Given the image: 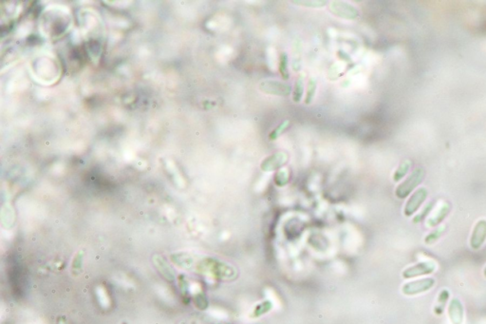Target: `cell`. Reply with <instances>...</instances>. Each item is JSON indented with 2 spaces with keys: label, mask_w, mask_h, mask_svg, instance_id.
Masks as SVG:
<instances>
[{
  "label": "cell",
  "mask_w": 486,
  "mask_h": 324,
  "mask_svg": "<svg viewBox=\"0 0 486 324\" xmlns=\"http://www.w3.org/2000/svg\"><path fill=\"white\" fill-rule=\"evenodd\" d=\"M330 10L332 12V14L348 19H353L358 15V11L355 8L340 1L331 2Z\"/></svg>",
  "instance_id": "ba28073f"
},
{
  "label": "cell",
  "mask_w": 486,
  "mask_h": 324,
  "mask_svg": "<svg viewBox=\"0 0 486 324\" xmlns=\"http://www.w3.org/2000/svg\"><path fill=\"white\" fill-rule=\"evenodd\" d=\"M272 308H273L272 303L269 302V301H266V302L261 303L260 305L256 306V308L254 311V317H261V315L266 314Z\"/></svg>",
  "instance_id": "e0dca14e"
},
{
  "label": "cell",
  "mask_w": 486,
  "mask_h": 324,
  "mask_svg": "<svg viewBox=\"0 0 486 324\" xmlns=\"http://www.w3.org/2000/svg\"><path fill=\"white\" fill-rule=\"evenodd\" d=\"M450 209V204L448 203H444L441 206H439V208L436 209L434 214L427 220V222H426L427 226L435 227V226H439L444 221V219L446 218V216L449 214Z\"/></svg>",
  "instance_id": "30bf717a"
},
{
  "label": "cell",
  "mask_w": 486,
  "mask_h": 324,
  "mask_svg": "<svg viewBox=\"0 0 486 324\" xmlns=\"http://www.w3.org/2000/svg\"><path fill=\"white\" fill-rule=\"evenodd\" d=\"M316 91H317V80L315 78H310V80L308 82V87H307L305 104L310 105L312 99H313L315 94H316Z\"/></svg>",
  "instance_id": "9a60e30c"
},
{
  "label": "cell",
  "mask_w": 486,
  "mask_h": 324,
  "mask_svg": "<svg viewBox=\"0 0 486 324\" xmlns=\"http://www.w3.org/2000/svg\"><path fill=\"white\" fill-rule=\"evenodd\" d=\"M483 274H484V277L486 278V266L485 268H484V270H483Z\"/></svg>",
  "instance_id": "7402d4cb"
},
{
  "label": "cell",
  "mask_w": 486,
  "mask_h": 324,
  "mask_svg": "<svg viewBox=\"0 0 486 324\" xmlns=\"http://www.w3.org/2000/svg\"><path fill=\"white\" fill-rule=\"evenodd\" d=\"M260 88L262 92H266L269 94H274V95L287 96L292 92L291 86L274 81V80H265L261 82Z\"/></svg>",
  "instance_id": "5b68a950"
},
{
  "label": "cell",
  "mask_w": 486,
  "mask_h": 324,
  "mask_svg": "<svg viewBox=\"0 0 486 324\" xmlns=\"http://www.w3.org/2000/svg\"><path fill=\"white\" fill-rule=\"evenodd\" d=\"M445 228H446V226H442L436 228L435 230H433L432 232L430 233V234L425 237L424 242H425L427 246H431V245H433L434 242H436V241L443 236V234H444V231H445Z\"/></svg>",
  "instance_id": "4fadbf2b"
},
{
  "label": "cell",
  "mask_w": 486,
  "mask_h": 324,
  "mask_svg": "<svg viewBox=\"0 0 486 324\" xmlns=\"http://www.w3.org/2000/svg\"><path fill=\"white\" fill-rule=\"evenodd\" d=\"M424 176H425V172L422 168L416 169L403 183L397 186L395 191L396 196L399 199H405L408 197L409 194L423 182Z\"/></svg>",
  "instance_id": "6da1fadb"
},
{
  "label": "cell",
  "mask_w": 486,
  "mask_h": 324,
  "mask_svg": "<svg viewBox=\"0 0 486 324\" xmlns=\"http://www.w3.org/2000/svg\"><path fill=\"white\" fill-rule=\"evenodd\" d=\"M304 77H305V74H303V73L300 74L296 81V84H295L294 93H293V99H294V101L296 102V103L300 102V100H301L302 96H303Z\"/></svg>",
  "instance_id": "7c38bea8"
},
{
  "label": "cell",
  "mask_w": 486,
  "mask_h": 324,
  "mask_svg": "<svg viewBox=\"0 0 486 324\" xmlns=\"http://www.w3.org/2000/svg\"><path fill=\"white\" fill-rule=\"evenodd\" d=\"M435 280L433 278H424L416 280L413 282H407L403 287L402 292L406 296H416L424 292L430 291L435 285Z\"/></svg>",
  "instance_id": "7a4b0ae2"
},
{
  "label": "cell",
  "mask_w": 486,
  "mask_h": 324,
  "mask_svg": "<svg viewBox=\"0 0 486 324\" xmlns=\"http://www.w3.org/2000/svg\"><path fill=\"white\" fill-rule=\"evenodd\" d=\"M288 177H289V175H288L287 169H282L280 171H278L275 175V183L279 186L286 184L288 182Z\"/></svg>",
  "instance_id": "d6986e66"
},
{
  "label": "cell",
  "mask_w": 486,
  "mask_h": 324,
  "mask_svg": "<svg viewBox=\"0 0 486 324\" xmlns=\"http://www.w3.org/2000/svg\"><path fill=\"white\" fill-rule=\"evenodd\" d=\"M287 160L288 156L285 152H277L273 155L269 156L262 162L261 169L264 171H273L279 169Z\"/></svg>",
  "instance_id": "9c48e42d"
},
{
  "label": "cell",
  "mask_w": 486,
  "mask_h": 324,
  "mask_svg": "<svg viewBox=\"0 0 486 324\" xmlns=\"http://www.w3.org/2000/svg\"><path fill=\"white\" fill-rule=\"evenodd\" d=\"M279 72L284 79L289 78V70H288V56L285 52H282L279 57Z\"/></svg>",
  "instance_id": "2e32d148"
},
{
  "label": "cell",
  "mask_w": 486,
  "mask_h": 324,
  "mask_svg": "<svg viewBox=\"0 0 486 324\" xmlns=\"http://www.w3.org/2000/svg\"><path fill=\"white\" fill-rule=\"evenodd\" d=\"M436 268H437V264L435 261H422L413 266L407 268L403 272V278L409 280V279H414L421 276L430 275L436 270Z\"/></svg>",
  "instance_id": "3957f363"
},
{
  "label": "cell",
  "mask_w": 486,
  "mask_h": 324,
  "mask_svg": "<svg viewBox=\"0 0 486 324\" xmlns=\"http://www.w3.org/2000/svg\"><path fill=\"white\" fill-rule=\"evenodd\" d=\"M432 208H433V203L431 202V203H430V204L425 206V208L423 209V212H422L421 214L417 215L415 218L413 219V222H414L415 224L422 222L423 219L425 218V217L428 215V213L432 210Z\"/></svg>",
  "instance_id": "44dd1931"
},
{
  "label": "cell",
  "mask_w": 486,
  "mask_h": 324,
  "mask_svg": "<svg viewBox=\"0 0 486 324\" xmlns=\"http://www.w3.org/2000/svg\"><path fill=\"white\" fill-rule=\"evenodd\" d=\"M449 296H450V293L446 289H444L443 291L440 292L439 296H438L437 304L434 308V312L438 316H441V315L444 314V311L445 309L446 304H447V302L449 300Z\"/></svg>",
  "instance_id": "8fae6325"
},
{
  "label": "cell",
  "mask_w": 486,
  "mask_h": 324,
  "mask_svg": "<svg viewBox=\"0 0 486 324\" xmlns=\"http://www.w3.org/2000/svg\"><path fill=\"white\" fill-rule=\"evenodd\" d=\"M448 317L452 324H463L465 320V308L462 302L454 298L448 305Z\"/></svg>",
  "instance_id": "52a82bcc"
},
{
  "label": "cell",
  "mask_w": 486,
  "mask_h": 324,
  "mask_svg": "<svg viewBox=\"0 0 486 324\" xmlns=\"http://www.w3.org/2000/svg\"><path fill=\"white\" fill-rule=\"evenodd\" d=\"M294 3L300 4L302 6H307V7H323L326 4V1H294Z\"/></svg>",
  "instance_id": "ffe728a7"
},
{
  "label": "cell",
  "mask_w": 486,
  "mask_h": 324,
  "mask_svg": "<svg viewBox=\"0 0 486 324\" xmlns=\"http://www.w3.org/2000/svg\"><path fill=\"white\" fill-rule=\"evenodd\" d=\"M290 121L285 120L282 122L281 124L278 126V127H275V129L271 132V134L269 135V138L271 140H275L277 139L280 135H281L282 132L284 131V129H286L288 126H289Z\"/></svg>",
  "instance_id": "ac0fdd59"
},
{
  "label": "cell",
  "mask_w": 486,
  "mask_h": 324,
  "mask_svg": "<svg viewBox=\"0 0 486 324\" xmlns=\"http://www.w3.org/2000/svg\"><path fill=\"white\" fill-rule=\"evenodd\" d=\"M486 240V220H479L473 228L470 247L474 250H478L484 245Z\"/></svg>",
  "instance_id": "8992f818"
},
{
  "label": "cell",
  "mask_w": 486,
  "mask_h": 324,
  "mask_svg": "<svg viewBox=\"0 0 486 324\" xmlns=\"http://www.w3.org/2000/svg\"><path fill=\"white\" fill-rule=\"evenodd\" d=\"M410 166H411V163L409 161H405V162L402 163L401 165L399 166V168L396 169V171L394 172V175H393L394 182H399L400 180H402L404 177L408 174L409 169H410Z\"/></svg>",
  "instance_id": "5bb4252c"
},
{
  "label": "cell",
  "mask_w": 486,
  "mask_h": 324,
  "mask_svg": "<svg viewBox=\"0 0 486 324\" xmlns=\"http://www.w3.org/2000/svg\"><path fill=\"white\" fill-rule=\"evenodd\" d=\"M428 195L427 190L425 187H420L411 195L409 198V201L407 202L404 213L407 217H410L414 215L416 212L419 210V208L422 206V204L425 202L426 198Z\"/></svg>",
  "instance_id": "277c9868"
}]
</instances>
